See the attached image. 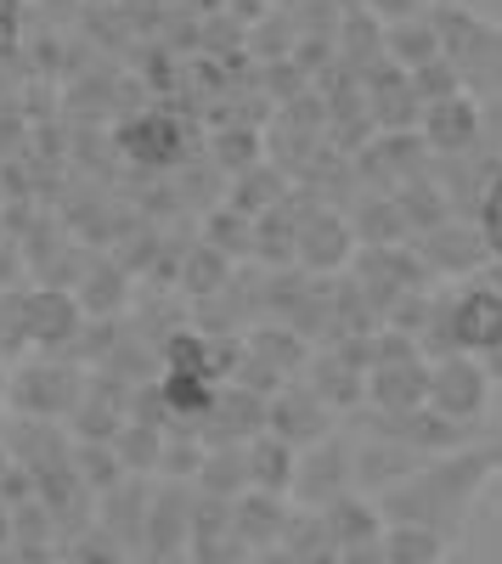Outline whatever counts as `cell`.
<instances>
[{
  "instance_id": "cell-12",
  "label": "cell",
  "mask_w": 502,
  "mask_h": 564,
  "mask_svg": "<svg viewBox=\"0 0 502 564\" xmlns=\"http://www.w3.org/2000/svg\"><path fill=\"white\" fill-rule=\"evenodd\" d=\"M339 564H384L379 542H361V547H339Z\"/></svg>"
},
{
  "instance_id": "cell-11",
  "label": "cell",
  "mask_w": 502,
  "mask_h": 564,
  "mask_svg": "<svg viewBox=\"0 0 502 564\" xmlns=\"http://www.w3.org/2000/svg\"><path fill=\"white\" fill-rule=\"evenodd\" d=\"M480 238H485V249L502 260V170L491 175V186H485V209H480Z\"/></svg>"
},
{
  "instance_id": "cell-1",
  "label": "cell",
  "mask_w": 502,
  "mask_h": 564,
  "mask_svg": "<svg viewBox=\"0 0 502 564\" xmlns=\"http://www.w3.org/2000/svg\"><path fill=\"white\" fill-rule=\"evenodd\" d=\"M485 468H491V457H458V463H446V468H429L424 480L401 486V491L390 497V520H395V525H424V531L440 536V525L458 520L463 502L474 497V486H480Z\"/></svg>"
},
{
  "instance_id": "cell-7",
  "label": "cell",
  "mask_w": 502,
  "mask_h": 564,
  "mask_svg": "<svg viewBox=\"0 0 502 564\" xmlns=\"http://www.w3.org/2000/svg\"><path fill=\"white\" fill-rule=\"evenodd\" d=\"M379 547H384V564H440V553H446V542L424 525H390L379 536Z\"/></svg>"
},
{
  "instance_id": "cell-8",
  "label": "cell",
  "mask_w": 502,
  "mask_h": 564,
  "mask_svg": "<svg viewBox=\"0 0 502 564\" xmlns=\"http://www.w3.org/2000/svg\"><path fill=\"white\" fill-rule=\"evenodd\" d=\"M339 457L334 452H323L316 463H294V491L305 497V502H334V497H345V480H339Z\"/></svg>"
},
{
  "instance_id": "cell-2",
  "label": "cell",
  "mask_w": 502,
  "mask_h": 564,
  "mask_svg": "<svg viewBox=\"0 0 502 564\" xmlns=\"http://www.w3.org/2000/svg\"><path fill=\"white\" fill-rule=\"evenodd\" d=\"M485 390H491V372H485L474 356H446V361L429 372L424 401H429V412H440L446 423H469V417H480Z\"/></svg>"
},
{
  "instance_id": "cell-10",
  "label": "cell",
  "mask_w": 502,
  "mask_h": 564,
  "mask_svg": "<svg viewBox=\"0 0 502 564\" xmlns=\"http://www.w3.org/2000/svg\"><path fill=\"white\" fill-rule=\"evenodd\" d=\"M271 430H277V441H316L323 435V412L310 401H283L271 412Z\"/></svg>"
},
{
  "instance_id": "cell-4",
  "label": "cell",
  "mask_w": 502,
  "mask_h": 564,
  "mask_svg": "<svg viewBox=\"0 0 502 564\" xmlns=\"http://www.w3.org/2000/svg\"><path fill=\"white\" fill-rule=\"evenodd\" d=\"M424 390H429V372L424 367H413V361H390V367H379V384H373V395H379V406L384 412H413V406H424Z\"/></svg>"
},
{
  "instance_id": "cell-6",
  "label": "cell",
  "mask_w": 502,
  "mask_h": 564,
  "mask_svg": "<svg viewBox=\"0 0 502 564\" xmlns=\"http://www.w3.org/2000/svg\"><path fill=\"white\" fill-rule=\"evenodd\" d=\"M243 468H249V480L265 486L271 497H277L283 486H294V452H288V441H277V435H260L254 452L243 457Z\"/></svg>"
},
{
  "instance_id": "cell-5",
  "label": "cell",
  "mask_w": 502,
  "mask_h": 564,
  "mask_svg": "<svg viewBox=\"0 0 502 564\" xmlns=\"http://www.w3.org/2000/svg\"><path fill=\"white\" fill-rule=\"evenodd\" d=\"M323 525L334 536V547H361V542H379V513L368 502H350V497H334L328 513H323Z\"/></svg>"
},
{
  "instance_id": "cell-3",
  "label": "cell",
  "mask_w": 502,
  "mask_h": 564,
  "mask_svg": "<svg viewBox=\"0 0 502 564\" xmlns=\"http://www.w3.org/2000/svg\"><path fill=\"white\" fill-rule=\"evenodd\" d=\"M451 339H458L463 350L491 356L502 345V294H485V289L463 294L458 311H451Z\"/></svg>"
},
{
  "instance_id": "cell-9",
  "label": "cell",
  "mask_w": 502,
  "mask_h": 564,
  "mask_svg": "<svg viewBox=\"0 0 502 564\" xmlns=\"http://www.w3.org/2000/svg\"><path fill=\"white\" fill-rule=\"evenodd\" d=\"M283 531H288V525H283V502L271 497V491H265V497H249V502L238 508V536H243V542L260 547V542H277Z\"/></svg>"
}]
</instances>
